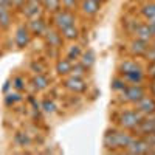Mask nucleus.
I'll return each instance as SVG.
<instances>
[{
	"label": "nucleus",
	"mask_w": 155,
	"mask_h": 155,
	"mask_svg": "<svg viewBox=\"0 0 155 155\" xmlns=\"http://www.w3.org/2000/svg\"><path fill=\"white\" fill-rule=\"evenodd\" d=\"M134 138L126 134V132H118V130H109L104 135V146L107 149H126Z\"/></svg>",
	"instance_id": "1"
},
{
	"label": "nucleus",
	"mask_w": 155,
	"mask_h": 155,
	"mask_svg": "<svg viewBox=\"0 0 155 155\" xmlns=\"http://www.w3.org/2000/svg\"><path fill=\"white\" fill-rule=\"evenodd\" d=\"M143 120L144 118H143V113L141 112H138V110H126L120 115L118 123L124 129H137L138 124Z\"/></svg>",
	"instance_id": "2"
},
{
	"label": "nucleus",
	"mask_w": 155,
	"mask_h": 155,
	"mask_svg": "<svg viewBox=\"0 0 155 155\" xmlns=\"http://www.w3.org/2000/svg\"><path fill=\"white\" fill-rule=\"evenodd\" d=\"M54 25L62 31L64 28L74 25V16L68 9H58L54 11Z\"/></svg>",
	"instance_id": "3"
},
{
	"label": "nucleus",
	"mask_w": 155,
	"mask_h": 155,
	"mask_svg": "<svg viewBox=\"0 0 155 155\" xmlns=\"http://www.w3.org/2000/svg\"><path fill=\"white\" fill-rule=\"evenodd\" d=\"M121 92H123V99H126L129 102H137L143 96H146V90L140 84L138 85H134V84L132 85H126Z\"/></svg>",
	"instance_id": "4"
},
{
	"label": "nucleus",
	"mask_w": 155,
	"mask_h": 155,
	"mask_svg": "<svg viewBox=\"0 0 155 155\" xmlns=\"http://www.w3.org/2000/svg\"><path fill=\"white\" fill-rule=\"evenodd\" d=\"M150 143L147 140H132L130 144L126 147L129 153H147L150 152Z\"/></svg>",
	"instance_id": "5"
},
{
	"label": "nucleus",
	"mask_w": 155,
	"mask_h": 155,
	"mask_svg": "<svg viewBox=\"0 0 155 155\" xmlns=\"http://www.w3.org/2000/svg\"><path fill=\"white\" fill-rule=\"evenodd\" d=\"M135 104H137V110L141 112L143 115H153L155 113V99L153 98L143 96L140 101H137Z\"/></svg>",
	"instance_id": "6"
},
{
	"label": "nucleus",
	"mask_w": 155,
	"mask_h": 155,
	"mask_svg": "<svg viewBox=\"0 0 155 155\" xmlns=\"http://www.w3.org/2000/svg\"><path fill=\"white\" fill-rule=\"evenodd\" d=\"M30 44V30L27 27H19L16 31V45L23 48Z\"/></svg>",
	"instance_id": "7"
},
{
	"label": "nucleus",
	"mask_w": 155,
	"mask_h": 155,
	"mask_svg": "<svg viewBox=\"0 0 155 155\" xmlns=\"http://www.w3.org/2000/svg\"><path fill=\"white\" fill-rule=\"evenodd\" d=\"M64 85H65L68 90H71V92H76V93H81V92H84L85 90V84H84V81L81 79V78H74V76H71L70 79H67L65 82H64Z\"/></svg>",
	"instance_id": "8"
},
{
	"label": "nucleus",
	"mask_w": 155,
	"mask_h": 155,
	"mask_svg": "<svg viewBox=\"0 0 155 155\" xmlns=\"http://www.w3.org/2000/svg\"><path fill=\"white\" fill-rule=\"evenodd\" d=\"M99 8H101V3L96 2V0H82V3H81V9L87 16L96 14V12L99 11Z\"/></svg>",
	"instance_id": "9"
},
{
	"label": "nucleus",
	"mask_w": 155,
	"mask_h": 155,
	"mask_svg": "<svg viewBox=\"0 0 155 155\" xmlns=\"http://www.w3.org/2000/svg\"><path fill=\"white\" fill-rule=\"evenodd\" d=\"M149 50V42L146 41H140V39H137V41H134L130 44V51L132 54H137V56H143L147 53Z\"/></svg>",
	"instance_id": "10"
},
{
	"label": "nucleus",
	"mask_w": 155,
	"mask_h": 155,
	"mask_svg": "<svg viewBox=\"0 0 155 155\" xmlns=\"http://www.w3.org/2000/svg\"><path fill=\"white\" fill-rule=\"evenodd\" d=\"M123 79L127 81L129 84L138 85L144 81V74L143 71H130V73H123Z\"/></svg>",
	"instance_id": "11"
},
{
	"label": "nucleus",
	"mask_w": 155,
	"mask_h": 155,
	"mask_svg": "<svg viewBox=\"0 0 155 155\" xmlns=\"http://www.w3.org/2000/svg\"><path fill=\"white\" fill-rule=\"evenodd\" d=\"M135 34H137V39H140V41H146V42H149L150 39L153 37L149 25H140V27L135 30Z\"/></svg>",
	"instance_id": "12"
},
{
	"label": "nucleus",
	"mask_w": 155,
	"mask_h": 155,
	"mask_svg": "<svg viewBox=\"0 0 155 155\" xmlns=\"http://www.w3.org/2000/svg\"><path fill=\"white\" fill-rule=\"evenodd\" d=\"M9 6L0 3V28H8L11 23V14H9Z\"/></svg>",
	"instance_id": "13"
},
{
	"label": "nucleus",
	"mask_w": 155,
	"mask_h": 155,
	"mask_svg": "<svg viewBox=\"0 0 155 155\" xmlns=\"http://www.w3.org/2000/svg\"><path fill=\"white\" fill-rule=\"evenodd\" d=\"M120 71H121V74L123 73H130V71H141V67L134 61H124L120 65Z\"/></svg>",
	"instance_id": "14"
},
{
	"label": "nucleus",
	"mask_w": 155,
	"mask_h": 155,
	"mask_svg": "<svg viewBox=\"0 0 155 155\" xmlns=\"http://www.w3.org/2000/svg\"><path fill=\"white\" fill-rule=\"evenodd\" d=\"M25 14L28 17H37L41 14V6H39V2H30L28 0V5L25 6Z\"/></svg>",
	"instance_id": "15"
},
{
	"label": "nucleus",
	"mask_w": 155,
	"mask_h": 155,
	"mask_svg": "<svg viewBox=\"0 0 155 155\" xmlns=\"http://www.w3.org/2000/svg\"><path fill=\"white\" fill-rule=\"evenodd\" d=\"M71 70V61L70 59H61L56 64V71L59 74H67Z\"/></svg>",
	"instance_id": "16"
},
{
	"label": "nucleus",
	"mask_w": 155,
	"mask_h": 155,
	"mask_svg": "<svg viewBox=\"0 0 155 155\" xmlns=\"http://www.w3.org/2000/svg\"><path fill=\"white\" fill-rule=\"evenodd\" d=\"M78 36H79V30L74 25H70V27L62 30V37L67 39V41H74V39H78Z\"/></svg>",
	"instance_id": "17"
},
{
	"label": "nucleus",
	"mask_w": 155,
	"mask_h": 155,
	"mask_svg": "<svg viewBox=\"0 0 155 155\" xmlns=\"http://www.w3.org/2000/svg\"><path fill=\"white\" fill-rule=\"evenodd\" d=\"M81 64L85 67V68H90L95 64V53L92 50H88L87 53H82L81 54Z\"/></svg>",
	"instance_id": "18"
},
{
	"label": "nucleus",
	"mask_w": 155,
	"mask_h": 155,
	"mask_svg": "<svg viewBox=\"0 0 155 155\" xmlns=\"http://www.w3.org/2000/svg\"><path fill=\"white\" fill-rule=\"evenodd\" d=\"M30 28H31V33L33 34H42L45 31V23L41 20V19H34L30 25Z\"/></svg>",
	"instance_id": "19"
},
{
	"label": "nucleus",
	"mask_w": 155,
	"mask_h": 155,
	"mask_svg": "<svg viewBox=\"0 0 155 155\" xmlns=\"http://www.w3.org/2000/svg\"><path fill=\"white\" fill-rule=\"evenodd\" d=\"M34 87L37 88V90H44V88H47V85H48V79H47V76H44V74H37L36 78H34Z\"/></svg>",
	"instance_id": "20"
},
{
	"label": "nucleus",
	"mask_w": 155,
	"mask_h": 155,
	"mask_svg": "<svg viewBox=\"0 0 155 155\" xmlns=\"http://www.w3.org/2000/svg\"><path fill=\"white\" fill-rule=\"evenodd\" d=\"M82 54V50H81V45H71L70 50H68V54H67V59L70 61H74L78 58H81Z\"/></svg>",
	"instance_id": "21"
},
{
	"label": "nucleus",
	"mask_w": 155,
	"mask_h": 155,
	"mask_svg": "<svg viewBox=\"0 0 155 155\" xmlns=\"http://www.w3.org/2000/svg\"><path fill=\"white\" fill-rule=\"evenodd\" d=\"M143 14L146 19L149 20H155V3H150V5H146L143 8Z\"/></svg>",
	"instance_id": "22"
},
{
	"label": "nucleus",
	"mask_w": 155,
	"mask_h": 155,
	"mask_svg": "<svg viewBox=\"0 0 155 155\" xmlns=\"http://www.w3.org/2000/svg\"><path fill=\"white\" fill-rule=\"evenodd\" d=\"M47 39H48V42H50V47H59V44H61V37L54 31L47 33Z\"/></svg>",
	"instance_id": "23"
},
{
	"label": "nucleus",
	"mask_w": 155,
	"mask_h": 155,
	"mask_svg": "<svg viewBox=\"0 0 155 155\" xmlns=\"http://www.w3.org/2000/svg\"><path fill=\"white\" fill-rule=\"evenodd\" d=\"M42 3L50 11H58L59 9V5H61V0H42Z\"/></svg>",
	"instance_id": "24"
},
{
	"label": "nucleus",
	"mask_w": 155,
	"mask_h": 155,
	"mask_svg": "<svg viewBox=\"0 0 155 155\" xmlns=\"http://www.w3.org/2000/svg\"><path fill=\"white\" fill-rule=\"evenodd\" d=\"M85 70H87V68L81 64V65H76V67L71 65V70H70V71H71V76H74V78H82L84 73H85Z\"/></svg>",
	"instance_id": "25"
},
{
	"label": "nucleus",
	"mask_w": 155,
	"mask_h": 155,
	"mask_svg": "<svg viewBox=\"0 0 155 155\" xmlns=\"http://www.w3.org/2000/svg\"><path fill=\"white\" fill-rule=\"evenodd\" d=\"M124 87H126V81H124V79L115 78V79L112 81V88H113V90H118V92H121Z\"/></svg>",
	"instance_id": "26"
},
{
	"label": "nucleus",
	"mask_w": 155,
	"mask_h": 155,
	"mask_svg": "<svg viewBox=\"0 0 155 155\" xmlns=\"http://www.w3.org/2000/svg\"><path fill=\"white\" fill-rule=\"evenodd\" d=\"M42 109L47 112V113H54L56 112V106H54V102L53 101H44L42 102Z\"/></svg>",
	"instance_id": "27"
},
{
	"label": "nucleus",
	"mask_w": 155,
	"mask_h": 155,
	"mask_svg": "<svg viewBox=\"0 0 155 155\" xmlns=\"http://www.w3.org/2000/svg\"><path fill=\"white\" fill-rule=\"evenodd\" d=\"M61 2H62V5L65 6L67 9H70V8H74V5H76L78 0H61Z\"/></svg>",
	"instance_id": "28"
},
{
	"label": "nucleus",
	"mask_w": 155,
	"mask_h": 155,
	"mask_svg": "<svg viewBox=\"0 0 155 155\" xmlns=\"http://www.w3.org/2000/svg\"><path fill=\"white\" fill-rule=\"evenodd\" d=\"M146 56H147V58H149L152 62H155V48H152V50H147Z\"/></svg>",
	"instance_id": "29"
},
{
	"label": "nucleus",
	"mask_w": 155,
	"mask_h": 155,
	"mask_svg": "<svg viewBox=\"0 0 155 155\" xmlns=\"http://www.w3.org/2000/svg\"><path fill=\"white\" fill-rule=\"evenodd\" d=\"M14 82H16V87H17V88H22V87H23V85H22V79H20V78H17V79H16Z\"/></svg>",
	"instance_id": "30"
},
{
	"label": "nucleus",
	"mask_w": 155,
	"mask_h": 155,
	"mask_svg": "<svg viewBox=\"0 0 155 155\" xmlns=\"http://www.w3.org/2000/svg\"><path fill=\"white\" fill-rule=\"evenodd\" d=\"M0 3H2V5H6V6H9V5L12 3V0H0Z\"/></svg>",
	"instance_id": "31"
},
{
	"label": "nucleus",
	"mask_w": 155,
	"mask_h": 155,
	"mask_svg": "<svg viewBox=\"0 0 155 155\" xmlns=\"http://www.w3.org/2000/svg\"><path fill=\"white\" fill-rule=\"evenodd\" d=\"M96 2H99V3H102V2H106V0H96Z\"/></svg>",
	"instance_id": "32"
},
{
	"label": "nucleus",
	"mask_w": 155,
	"mask_h": 155,
	"mask_svg": "<svg viewBox=\"0 0 155 155\" xmlns=\"http://www.w3.org/2000/svg\"><path fill=\"white\" fill-rule=\"evenodd\" d=\"M152 48H155V42H153V47H152Z\"/></svg>",
	"instance_id": "33"
},
{
	"label": "nucleus",
	"mask_w": 155,
	"mask_h": 155,
	"mask_svg": "<svg viewBox=\"0 0 155 155\" xmlns=\"http://www.w3.org/2000/svg\"><path fill=\"white\" fill-rule=\"evenodd\" d=\"M153 82H155V76H153Z\"/></svg>",
	"instance_id": "34"
}]
</instances>
